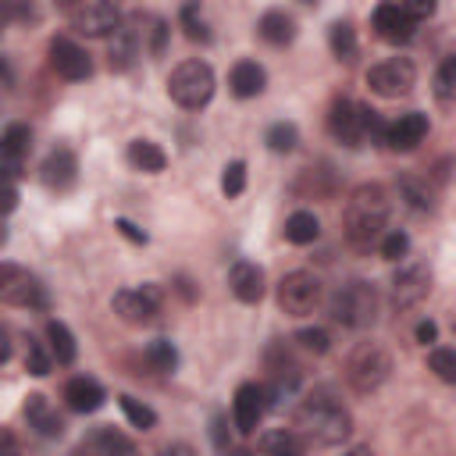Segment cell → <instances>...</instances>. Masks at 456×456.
I'll list each match as a JSON object with an SVG mask.
<instances>
[{
  "label": "cell",
  "instance_id": "obj_1",
  "mask_svg": "<svg viewBox=\"0 0 456 456\" xmlns=\"http://www.w3.org/2000/svg\"><path fill=\"white\" fill-rule=\"evenodd\" d=\"M292 424H296V435L310 438L314 445H342L353 435V417L346 403L335 395V388L328 385H317L299 399Z\"/></svg>",
  "mask_w": 456,
  "mask_h": 456
},
{
  "label": "cell",
  "instance_id": "obj_2",
  "mask_svg": "<svg viewBox=\"0 0 456 456\" xmlns=\"http://www.w3.org/2000/svg\"><path fill=\"white\" fill-rule=\"evenodd\" d=\"M388 210H392V200H388V189L378 185V182H363L356 185L349 196H346V207H342V232H346V242L353 249H370L381 235H385V224H388Z\"/></svg>",
  "mask_w": 456,
  "mask_h": 456
},
{
  "label": "cell",
  "instance_id": "obj_3",
  "mask_svg": "<svg viewBox=\"0 0 456 456\" xmlns=\"http://www.w3.org/2000/svg\"><path fill=\"white\" fill-rule=\"evenodd\" d=\"M214 86H217V82H214V68H210L207 61H196V57L175 64V71L167 75V96H171L182 110H200V107H207L210 96H214Z\"/></svg>",
  "mask_w": 456,
  "mask_h": 456
},
{
  "label": "cell",
  "instance_id": "obj_4",
  "mask_svg": "<svg viewBox=\"0 0 456 456\" xmlns=\"http://www.w3.org/2000/svg\"><path fill=\"white\" fill-rule=\"evenodd\" d=\"M328 314L342 328H367V324H374V317H378V292H374V285L360 281V278L338 285L331 292V299H328Z\"/></svg>",
  "mask_w": 456,
  "mask_h": 456
},
{
  "label": "cell",
  "instance_id": "obj_5",
  "mask_svg": "<svg viewBox=\"0 0 456 456\" xmlns=\"http://www.w3.org/2000/svg\"><path fill=\"white\" fill-rule=\"evenodd\" d=\"M392 378V356L385 346L378 342H360L349 356H346V381L356 395H370L378 392L385 381Z\"/></svg>",
  "mask_w": 456,
  "mask_h": 456
},
{
  "label": "cell",
  "instance_id": "obj_6",
  "mask_svg": "<svg viewBox=\"0 0 456 456\" xmlns=\"http://www.w3.org/2000/svg\"><path fill=\"white\" fill-rule=\"evenodd\" d=\"M0 303L7 306H28V310H46L50 296L36 274H28L18 264H0Z\"/></svg>",
  "mask_w": 456,
  "mask_h": 456
},
{
  "label": "cell",
  "instance_id": "obj_7",
  "mask_svg": "<svg viewBox=\"0 0 456 456\" xmlns=\"http://www.w3.org/2000/svg\"><path fill=\"white\" fill-rule=\"evenodd\" d=\"M324 299V289H321V278H314L310 271H292L278 281V306L289 314V317H306L321 306Z\"/></svg>",
  "mask_w": 456,
  "mask_h": 456
},
{
  "label": "cell",
  "instance_id": "obj_8",
  "mask_svg": "<svg viewBox=\"0 0 456 456\" xmlns=\"http://www.w3.org/2000/svg\"><path fill=\"white\" fill-rule=\"evenodd\" d=\"M68 21L78 36L103 39V36H114V28L121 25V11L107 0H82V4L68 7Z\"/></svg>",
  "mask_w": 456,
  "mask_h": 456
},
{
  "label": "cell",
  "instance_id": "obj_9",
  "mask_svg": "<svg viewBox=\"0 0 456 456\" xmlns=\"http://www.w3.org/2000/svg\"><path fill=\"white\" fill-rule=\"evenodd\" d=\"M367 86L385 100H399L417 86V68L410 57H388L367 71Z\"/></svg>",
  "mask_w": 456,
  "mask_h": 456
},
{
  "label": "cell",
  "instance_id": "obj_10",
  "mask_svg": "<svg viewBox=\"0 0 456 456\" xmlns=\"http://www.w3.org/2000/svg\"><path fill=\"white\" fill-rule=\"evenodd\" d=\"M110 310L132 324V328H142L157 317L160 310V289L157 285H142V289H118L114 299H110Z\"/></svg>",
  "mask_w": 456,
  "mask_h": 456
},
{
  "label": "cell",
  "instance_id": "obj_11",
  "mask_svg": "<svg viewBox=\"0 0 456 456\" xmlns=\"http://www.w3.org/2000/svg\"><path fill=\"white\" fill-rule=\"evenodd\" d=\"M428 296H431V271L424 264H406V267L395 271V278H392V306L399 314L420 306Z\"/></svg>",
  "mask_w": 456,
  "mask_h": 456
},
{
  "label": "cell",
  "instance_id": "obj_12",
  "mask_svg": "<svg viewBox=\"0 0 456 456\" xmlns=\"http://www.w3.org/2000/svg\"><path fill=\"white\" fill-rule=\"evenodd\" d=\"M46 53H50V68H53L61 78H68V82H82V78L93 75L89 53H86L75 39H68V36H53Z\"/></svg>",
  "mask_w": 456,
  "mask_h": 456
},
{
  "label": "cell",
  "instance_id": "obj_13",
  "mask_svg": "<svg viewBox=\"0 0 456 456\" xmlns=\"http://www.w3.org/2000/svg\"><path fill=\"white\" fill-rule=\"evenodd\" d=\"M267 413V395H264V385L256 381H242L232 395V424L242 431V435H253L260 428V417Z\"/></svg>",
  "mask_w": 456,
  "mask_h": 456
},
{
  "label": "cell",
  "instance_id": "obj_14",
  "mask_svg": "<svg viewBox=\"0 0 456 456\" xmlns=\"http://www.w3.org/2000/svg\"><path fill=\"white\" fill-rule=\"evenodd\" d=\"M28 146H32V132L28 125L21 121H11L4 132H0V178L14 182L25 167V157H28Z\"/></svg>",
  "mask_w": 456,
  "mask_h": 456
},
{
  "label": "cell",
  "instance_id": "obj_15",
  "mask_svg": "<svg viewBox=\"0 0 456 456\" xmlns=\"http://www.w3.org/2000/svg\"><path fill=\"white\" fill-rule=\"evenodd\" d=\"M39 182L50 192H71L75 182H78V157H75V150H68V146L50 150L43 167H39Z\"/></svg>",
  "mask_w": 456,
  "mask_h": 456
},
{
  "label": "cell",
  "instance_id": "obj_16",
  "mask_svg": "<svg viewBox=\"0 0 456 456\" xmlns=\"http://www.w3.org/2000/svg\"><path fill=\"white\" fill-rule=\"evenodd\" d=\"M139 57H142V39H139L135 21L128 18L114 28V36L107 43V64H110V71H128Z\"/></svg>",
  "mask_w": 456,
  "mask_h": 456
},
{
  "label": "cell",
  "instance_id": "obj_17",
  "mask_svg": "<svg viewBox=\"0 0 456 456\" xmlns=\"http://www.w3.org/2000/svg\"><path fill=\"white\" fill-rule=\"evenodd\" d=\"M328 132L331 139H338L342 146L356 150L363 142V132H360V103L353 100H335L331 110H328Z\"/></svg>",
  "mask_w": 456,
  "mask_h": 456
},
{
  "label": "cell",
  "instance_id": "obj_18",
  "mask_svg": "<svg viewBox=\"0 0 456 456\" xmlns=\"http://www.w3.org/2000/svg\"><path fill=\"white\" fill-rule=\"evenodd\" d=\"M370 25L385 43H410L417 32V25L406 18V11L399 4H378L370 14Z\"/></svg>",
  "mask_w": 456,
  "mask_h": 456
},
{
  "label": "cell",
  "instance_id": "obj_19",
  "mask_svg": "<svg viewBox=\"0 0 456 456\" xmlns=\"http://www.w3.org/2000/svg\"><path fill=\"white\" fill-rule=\"evenodd\" d=\"M424 135H428V118L420 114V110H406V114H399L388 128H385V146H392V150H417L420 142H424Z\"/></svg>",
  "mask_w": 456,
  "mask_h": 456
},
{
  "label": "cell",
  "instance_id": "obj_20",
  "mask_svg": "<svg viewBox=\"0 0 456 456\" xmlns=\"http://www.w3.org/2000/svg\"><path fill=\"white\" fill-rule=\"evenodd\" d=\"M228 289L239 303H260L264 299V271L249 260H235L228 267Z\"/></svg>",
  "mask_w": 456,
  "mask_h": 456
},
{
  "label": "cell",
  "instance_id": "obj_21",
  "mask_svg": "<svg viewBox=\"0 0 456 456\" xmlns=\"http://www.w3.org/2000/svg\"><path fill=\"white\" fill-rule=\"evenodd\" d=\"M103 399H107V392H103V385H100L96 378L78 374V378H71V381L64 385V403H68V410H75V413H96V410L103 406Z\"/></svg>",
  "mask_w": 456,
  "mask_h": 456
},
{
  "label": "cell",
  "instance_id": "obj_22",
  "mask_svg": "<svg viewBox=\"0 0 456 456\" xmlns=\"http://www.w3.org/2000/svg\"><path fill=\"white\" fill-rule=\"evenodd\" d=\"M25 420H28V428H36V435H43V438H61V435H64V420L57 417V410L50 406V399H46L43 392L25 395Z\"/></svg>",
  "mask_w": 456,
  "mask_h": 456
},
{
  "label": "cell",
  "instance_id": "obj_23",
  "mask_svg": "<svg viewBox=\"0 0 456 456\" xmlns=\"http://www.w3.org/2000/svg\"><path fill=\"white\" fill-rule=\"evenodd\" d=\"M86 449H89L93 456H139L135 442H132L128 435H121L118 428H110V424L93 428V431L86 435Z\"/></svg>",
  "mask_w": 456,
  "mask_h": 456
},
{
  "label": "cell",
  "instance_id": "obj_24",
  "mask_svg": "<svg viewBox=\"0 0 456 456\" xmlns=\"http://www.w3.org/2000/svg\"><path fill=\"white\" fill-rule=\"evenodd\" d=\"M264 86H267V71H264L256 61H239V64L232 68V75H228V89H232L239 100L260 96Z\"/></svg>",
  "mask_w": 456,
  "mask_h": 456
},
{
  "label": "cell",
  "instance_id": "obj_25",
  "mask_svg": "<svg viewBox=\"0 0 456 456\" xmlns=\"http://www.w3.org/2000/svg\"><path fill=\"white\" fill-rule=\"evenodd\" d=\"M256 32H260V39L271 43V46H289V43L296 39V21H292V14H285L281 7H271V11L260 14Z\"/></svg>",
  "mask_w": 456,
  "mask_h": 456
},
{
  "label": "cell",
  "instance_id": "obj_26",
  "mask_svg": "<svg viewBox=\"0 0 456 456\" xmlns=\"http://www.w3.org/2000/svg\"><path fill=\"white\" fill-rule=\"evenodd\" d=\"M125 157H128V164H132L135 171H146V175H160V171L167 167V153H164L153 139H132Z\"/></svg>",
  "mask_w": 456,
  "mask_h": 456
},
{
  "label": "cell",
  "instance_id": "obj_27",
  "mask_svg": "<svg viewBox=\"0 0 456 456\" xmlns=\"http://www.w3.org/2000/svg\"><path fill=\"white\" fill-rule=\"evenodd\" d=\"M285 242H292V246H310L317 235H321V221H317V214L314 210H296V214H289L285 217Z\"/></svg>",
  "mask_w": 456,
  "mask_h": 456
},
{
  "label": "cell",
  "instance_id": "obj_28",
  "mask_svg": "<svg viewBox=\"0 0 456 456\" xmlns=\"http://www.w3.org/2000/svg\"><path fill=\"white\" fill-rule=\"evenodd\" d=\"M135 28H139V39L146 43V53L160 57L164 46H167V21L160 14H132Z\"/></svg>",
  "mask_w": 456,
  "mask_h": 456
},
{
  "label": "cell",
  "instance_id": "obj_29",
  "mask_svg": "<svg viewBox=\"0 0 456 456\" xmlns=\"http://www.w3.org/2000/svg\"><path fill=\"white\" fill-rule=\"evenodd\" d=\"M46 342H50V356L57 363H64V367L75 363L78 346H75V335H71V328L64 321H46Z\"/></svg>",
  "mask_w": 456,
  "mask_h": 456
},
{
  "label": "cell",
  "instance_id": "obj_30",
  "mask_svg": "<svg viewBox=\"0 0 456 456\" xmlns=\"http://www.w3.org/2000/svg\"><path fill=\"white\" fill-rule=\"evenodd\" d=\"M328 46H331L335 61L353 64V61H356V53H360V43H356V28H353V21H335V25L328 28Z\"/></svg>",
  "mask_w": 456,
  "mask_h": 456
},
{
  "label": "cell",
  "instance_id": "obj_31",
  "mask_svg": "<svg viewBox=\"0 0 456 456\" xmlns=\"http://www.w3.org/2000/svg\"><path fill=\"white\" fill-rule=\"evenodd\" d=\"M435 100L442 110H449L456 103V57H442L438 71H435Z\"/></svg>",
  "mask_w": 456,
  "mask_h": 456
},
{
  "label": "cell",
  "instance_id": "obj_32",
  "mask_svg": "<svg viewBox=\"0 0 456 456\" xmlns=\"http://www.w3.org/2000/svg\"><path fill=\"white\" fill-rule=\"evenodd\" d=\"M260 452L264 456H303V442H299V435L296 431H267L264 438H260Z\"/></svg>",
  "mask_w": 456,
  "mask_h": 456
},
{
  "label": "cell",
  "instance_id": "obj_33",
  "mask_svg": "<svg viewBox=\"0 0 456 456\" xmlns=\"http://www.w3.org/2000/svg\"><path fill=\"white\" fill-rule=\"evenodd\" d=\"M118 406H121V413H125V420L132 424V428H139V431H150V428H157V410L153 406H146L142 399H135V395H118Z\"/></svg>",
  "mask_w": 456,
  "mask_h": 456
},
{
  "label": "cell",
  "instance_id": "obj_34",
  "mask_svg": "<svg viewBox=\"0 0 456 456\" xmlns=\"http://www.w3.org/2000/svg\"><path fill=\"white\" fill-rule=\"evenodd\" d=\"M399 196L413 207V210H431L435 207V196L428 189V178H417V175H403L399 178Z\"/></svg>",
  "mask_w": 456,
  "mask_h": 456
},
{
  "label": "cell",
  "instance_id": "obj_35",
  "mask_svg": "<svg viewBox=\"0 0 456 456\" xmlns=\"http://www.w3.org/2000/svg\"><path fill=\"white\" fill-rule=\"evenodd\" d=\"M264 142L271 153H292L296 142H299V128L292 121H274L267 132H264Z\"/></svg>",
  "mask_w": 456,
  "mask_h": 456
},
{
  "label": "cell",
  "instance_id": "obj_36",
  "mask_svg": "<svg viewBox=\"0 0 456 456\" xmlns=\"http://www.w3.org/2000/svg\"><path fill=\"white\" fill-rule=\"evenodd\" d=\"M142 356H146V363H150L153 370H160V374H171V370L178 367V349H175V342H167V338H153Z\"/></svg>",
  "mask_w": 456,
  "mask_h": 456
},
{
  "label": "cell",
  "instance_id": "obj_37",
  "mask_svg": "<svg viewBox=\"0 0 456 456\" xmlns=\"http://www.w3.org/2000/svg\"><path fill=\"white\" fill-rule=\"evenodd\" d=\"M296 189H299L303 196H331V192H335V178H331L328 167H306Z\"/></svg>",
  "mask_w": 456,
  "mask_h": 456
},
{
  "label": "cell",
  "instance_id": "obj_38",
  "mask_svg": "<svg viewBox=\"0 0 456 456\" xmlns=\"http://www.w3.org/2000/svg\"><path fill=\"white\" fill-rule=\"evenodd\" d=\"M25 370H28L32 378L50 374V353H46V349H43V342H39V338H32V335H25Z\"/></svg>",
  "mask_w": 456,
  "mask_h": 456
},
{
  "label": "cell",
  "instance_id": "obj_39",
  "mask_svg": "<svg viewBox=\"0 0 456 456\" xmlns=\"http://www.w3.org/2000/svg\"><path fill=\"white\" fill-rule=\"evenodd\" d=\"M428 367H431L445 385L456 381V353H452L449 346H435V349L428 353Z\"/></svg>",
  "mask_w": 456,
  "mask_h": 456
},
{
  "label": "cell",
  "instance_id": "obj_40",
  "mask_svg": "<svg viewBox=\"0 0 456 456\" xmlns=\"http://www.w3.org/2000/svg\"><path fill=\"white\" fill-rule=\"evenodd\" d=\"M182 28H185V36L192 43H210V28L200 18V4H185L182 7Z\"/></svg>",
  "mask_w": 456,
  "mask_h": 456
},
{
  "label": "cell",
  "instance_id": "obj_41",
  "mask_svg": "<svg viewBox=\"0 0 456 456\" xmlns=\"http://www.w3.org/2000/svg\"><path fill=\"white\" fill-rule=\"evenodd\" d=\"M246 189V164L242 160H228L221 171V192L224 196H242Z\"/></svg>",
  "mask_w": 456,
  "mask_h": 456
},
{
  "label": "cell",
  "instance_id": "obj_42",
  "mask_svg": "<svg viewBox=\"0 0 456 456\" xmlns=\"http://www.w3.org/2000/svg\"><path fill=\"white\" fill-rule=\"evenodd\" d=\"M385 128H388V125L381 121V114L360 103V132H363V142H367V139H370V142H385Z\"/></svg>",
  "mask_w": 456,
  "mask_h": 456
},
{
  "label": "cell",
  "instance_id": "obj_43",
  "mask_svg": "<svg viewBox=\"0 0 456 456\" xmlns=\"http://www.w3.org/2000/svg\"><path fill=\"white\" fill-rule=\"evenodd\" d=\"M296 342L306 349V353H328L331 349V335L324 331V328H303V331H296Z\"/></svg>",
  "mask_w": 456,
  "mask_h": 456
},
{
  "label": "cell",
  "instance_id": "obj_44",
  "mask_svg": "<svg viewBox=\"0 0 456 456\" xmlns=\"http://www.w3.org/2000/svg\"><path fill=\"white\" fill-rule=\"evenodd\" d=\"M406 249H410V235L406 232L392 228V232L381 235V256L385 260H399V256H406Z\"/></svg>",
  "mask_w": 456,
  "mask_h": 456
},
{
  "label": "cell",
  "instance_id": "obj_45",
  "mask_svg": "<svg viewBox=\"0 0 456 456\" xmlns=\"http://www.w3.org/2000/svg\"><path fill=\"white\" fill-rule=\"evenodd\" d=\"M403 11H406V18L417 25V21H424V18H431L435 14V0H410V4H399Z\"/></svg>",
  "mask_w": 456,
  "mask_h": 456
},
{
  "label": "cell",
  "instance_id": "obj_46",
  "mask_svg": "<svg viewBox=\"0 0 456 456\" xmlns=\"http://www.w3.org/2000/svg\"><path fill=\"white\" fill-rule=\"evenodd\" d=\"M114 228H118V232H121L128 242H135V246H146V232H142L139 224H132L128 217H118V221H114Z\"/></svg>",
  "mask_w": 456,
  "mask_h": 456
},
{
  "label": "cell",
  "instance_id": "obj_47",
  "mask_svg": "<svg viewBox=\"0 0 456 456\" xmlns=\"http://www.w3.org/2000/svg\"><path fill=\"white\" fill-rule=\"evenodd\" d=\"M14 207H18V185L0 178V214H11Z\"/></svg>",
  "mask_w": 456,
  "mask_h": 456
},
{
  "label": "cell",
  "instance_id": "obj_48",
  "mask_svg": "<svg viewBox=\"0 0 456 456\" xmlns=\"http://www.w3.org/2000/svg\"><path fill=\"white\" fill-rule=\"evenodd\" d=\"M210 438H214V445L224 452L228 449V424H224V417H214L210 420Z\"/></svg>",
  "mask_w": 456,
  "mask_h": 456
},
{
  "label": "cell",
  "instance_id": "obj_49",
  "mask_svg": "<svg viewBox=\"0 0 456 456\" xmlns=\"http://www.w3.org/2000/svg\"><path fill=\"white\" fill-rule=\"evenodd\" d=\"M417 342H420V346L438 342V324H435V321H420V324H417Z\"/></svg>",
  "mask_w": 456,
  "mask_h": 456
},
{
  "label": "cell",
  "instance_id": "obj_50",
  "mask_svg": "<svg viewBox=\"0 0 456 456\" xmlns=\"http://www.w3.org/2000/svg\"><path fill=\"white\" fill-rule=\"evenodd\" d=\"M157 456H196V449H192L189 442H167Z\"/></svg>",
  "mask_w": 456,
  "mask_h": 456
},
{
  "label": "cell",
  "instance_id": "obj_51",
  "mask_svg": "<svg viewBox=\"0 0 456 456\" xmlns=\"http://www.w3.org/2000/svg\"><path fill=\"white\" fill-rule=\"evenodd\" d=\"M14 449H18V438L7 428H0V456H14Z\"/></svg>",
  "mask_w": 456,
  "mask_h": 456
},
{
  "label": "cell",
  "instance_id": "obj_52",
  "mask_svg": "<svg viewBox=\"0 0 456 456\" xmlns=\"http://www.w3.org/2000/svg\"><path fill=\"white\" fill-rule=\"evenodd\" d=\"M0 86L7 89V86H14V68H11V61L7 57H0Z\"/></svg>",
  "mask_w": 456,
  "mask_h": 456
},
{
  "label": "cell",
  "instance_id": "obj_53",
  "mask_svg": "<svg viewBox=\"0 0 456 456\" xmlns=\"http://www.w3.org/2000/svg\"><path fill=\"white\" fill-rule=\"evenodd\" d=\"M7 356H11V338H7V331L0 328V363H7Z\"/></svg>",
  "mask_w": 456,
  "mask_h": 456
},
{
  "label": "cell",
  "instance_id": "obj_54",
  "mask_svg": "<svg viewBox=\"0 0 456 456\" xmlns=\"http://www.w3.org/2000/svg\"><path fill=\"white\" fill-rule=\"evenodd\" d=\"M342 456H374V452H370L367 445H353V449H346Z\"/></svg>",
  "mask_w": 456,
  "mask_h": 456
},
{
  "label": "cell",
  "instance_id": "obj_55",
  "mask_svg": "<svg viewBox=\"0 0 456 456\" xmlns=\"http://www.w3.org/2000/svg\"><path fill=\"white\" fill-rule=\"evenodd\" d=\"M4 242H7V228H4V221H0V249H4Z\"/></svg>",
  "mask_w": 456,
  "mask_h": 456
},
{
  "label": "cell",
  "instance_id": "obj_56",
  "mask_svg": "<svg viewBox=\"0 0 456 456\" xmlns=\"http://www.w3.org/2000/svg\"><path fill=\"white\" fill-rule=\"evenodd\" d=\"M224 456H249V452H224Z\"/></svg>",
  "mask_w": 456,
  "mask_h": 456
},
{
  "label": "cell",
  "instance_id": "obj_57",
  "mask_svg": "<svg viewBox=\"0 0 456 456\" xmlns=\"http://www.w3.org/2000/svg\"><path fill=\"white\" fill-rule=\"evenodd\" d=\"M0 32H4V11H0Z\"/></svg>",
  "mask_w": 456,
  "mask_h": 456
}]
</instances>
